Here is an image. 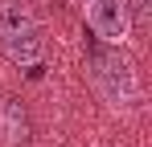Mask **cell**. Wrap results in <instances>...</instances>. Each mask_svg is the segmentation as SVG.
Masks as SVG:
<instances>
[{"mask_svg": "<svg viewBox=\"0 0 152 147\" xmlns=\"http://www.w3.org/2000/svg\"><path fill=\"white\" fill-rule=\"evenodd\" d=\"M95 61V90L103 94L107 106H115V110H132V106H140V82H136V70H132V61L119 57V53H95L91 57Z\"/></svg>", "mask_w": 152, "mask_h": 147, "instance_id": "cell-1", "label": "cell"}, {"mask_svg": "<svg viewBox=\"0 0 152 147\" xmlns=\"http://www.w3.org/2000/svg\"><path fill=\"white\" fill-rule=\"evenodd\" d=\"M86 24L107 45H124L132 33V8L127 0H86Z\"/></svg>", "mask_w": 152, "mask_h": 147, "instance_id": "cell-2", "label": "cell"}, {"mask_svg": "<svg viewBox=\"0 0 152 147\" xmlns=\"http://www.w3.org/2000/svg\"><path fill=\"white\" fill-rule=\"evenodd\" d=\"M29 139V115L17 98H0V143L4 147H21Z\"/></svg>", "mask_w": 152, "mask_h": 147, "instance_id": "cell-3", "label": "cell"}, {"mask_svg": "<svg viewBox=\"0 0 152 147\" xmlns=\"http://www.w3.org/2000/svg\"><path fill=\"white\" fill-rule=\"evenodd\" d=\"M4 53H8L17 66H37V61L45 57V33L33 24V29H25V33H17V37L4 41Z\"/></svg>", "mask_w": 152, "mask_h": 147, "instance_id": "cell-4", "label": "cell"}, {"mask_svg": "<svg viewBox=\"0 0 152 147\" xmlns=\"http://www.w3.org/2000/svg\"><path fill=\"white\" fill-rule=\"evenodd\" d=\"M33 8H29L25 0H0V41H8V37H17V33H25L33 29Z\"/></svg>", "mask_w": 152, "mask_h": 147, "instance_id": "cell-5", "label": "cell"}, {"mask_svg": "<svg viewBox=\"0 0 152 147\" xmlns=\"http://www.w3.org/2000/svg\"><path fill=\"white\" fill-rule=\"evenodd\" d=\"M127 8H132L140 21H148V0H127Z\"/></svg>", "mask_w": 152, "mask_h": 147, "instance_id": "cell-6", "label": "cell"}]
</instances>
